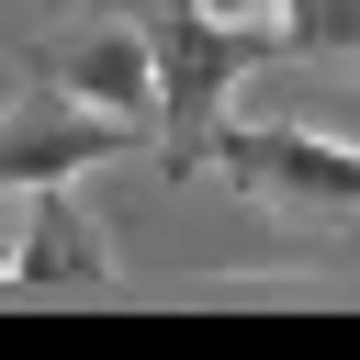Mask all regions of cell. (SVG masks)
<instances>
[{
  "instance_id": "cell-1",
  "label": "cell",
  "mask_w": 360,
  "mask_h": 360,
  "mask_svg": "<svg viewBox=\"0 0 360 360\" xmlns=\"http://www.w3.org/2000/svg\"><path fill=\"white\" fill-rule=\"evenodd\" d=\"M124 11L158 45V180H202L225 101L270 68H292V45H281V22H248V11H214V0H124Z\"/></svg>"
},
{
  "instance_id": "cell-2",
  "label": "cell",
  "mask_w": 360,
  "mask_h": 360,
  "mask_svg": "<svg viewBox=\"0 0 360 360\" xmlns=\"http://www.w3.org/2000/svg\"><path fill=\"white\" fill-rule=\"evenodd\" d=\"M214 180L292 214V225H360V146L304 135V124H225L214 135Z\"/></svg>"
},
{
  "instance_id": "cell-3",
  "label": "cell",
  "mask_w": 360,
  "mask_h": 360,
  "mask_svg": "<svg viewBox=\"0 0 360 360\" xmlns=\"http://www.w3.org/2000/svg\"><path fill=\"white\" fill-rule=\"evenodd\" d=\"M146 124H124V112H101V101H79L68 79H45V68H22V90H11V124H0V169H11V191H68L79 169H101V158H124Z\"/></svg>"
},
{
  "instance_id": "cell-4",
  "label": "cell",
  "mask_w": 360,
  "mask_h": 360,
  "mask_svg": "<svg viewBox=\"0 0 360 360\" xmlns=\"http://www.w3.org/2000/svg\"><path fill=\"white\" fill-rule=\"evenodd\" d=\"M34 68L68 79L79 101H101V112H124V124L158 135V45H146V22H135L124 0H90L79 22H56V34L34 45Z\"/></svg>"
},
{
  "instance_id": "cell-5",
  "label": "cell",
  "mask_w": 360,
  "mask_h": 360,
  "mask_svg": "<svg viewBox=\"0 0 360 360\" xmlns=\"http://www.w3.org/2000/svg\"><path fill=\"white\" fill-rule=\"evenodd\" d=\"M11 304H112L124 292V270H112V248H101V225L68 202V191H22V214H11V281H0Z\"/></svg>"
},
{
  "instance_id": "cell-6",
  "label": "cell",
  "mask_w": 360,
  "mask_h": 360,
  "mask_svg": "<svg viewBox=\"0 0 360 360\" xmlns=\"http://www.w3.org/2000/svg\"><path fill=\"white\" fill-rule=\"evenodd\" d=\"M292 68H360V0H281Z\"/></svg>"
},
{
  "instance_id": "cell-7",
  "label": "cell",
  "mask_w": 360,
  "mask_h": 360,
  "mask_svg": "<svg viewBox=\"0 0 360 360\" xmlns=\"http://www.w3.org/2000/svg\"><path fill=\"white\" fill-rule=\"evenodd\" d=\"M214 11H248V22H259V11H281V0H214Z\"/></svg>"
}]
</instances>
